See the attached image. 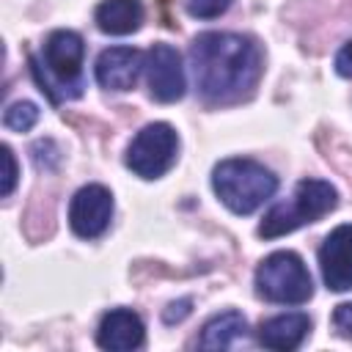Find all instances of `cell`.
I'll return each instance as SVG.
<instances>
[{"instance_id":"cell-1","label":"cell","mask_w":352,"mask_h":352,"mask_svg":"<svg viewBox=\"0 0 352 352\" xmlns=\"http://www.w3.org/2000/svg\"><path fill=\"white\" fill-rule=\"evenodd\" d=\"M190 69L206 104H236L253 96L264 72V52L245 33L204 30L190 41Z\"/></svg>"},{"instance_id":"cell-2","label":"cell","mask_w":352,"mask_h":352,"mask_svg":"<svg viewBox=\"0 0 352 352\" xmlns=\"http://www.w3.org/2000/svg\"><path fill=\"white\" fill-rule=\"evenodd\" d=\"M212 190L234 214H253L278 192V176L258 160L228 157L212 168Z\"/></svg>"},{"instance_id":"cell-3","label":"cell","mask_w":352,"mask_h":352,"mask_svg":"<svg viewBox=\"0 0 352 352\" xmlns=\"http://www.w3.org/2000/svg\"><path fill=\"white\" fill-rule=\"evenodd\" d=\"M338 206V190L324 179H302L286 201H278L267 209L258 223L261 239H278L302 226H311L330 214Z\"/></svg>"},{"instance_id":"cell-4","label":"cell","mask_w":352,"mask_h":352,"mask_svg":"<svg viewBox=\"0 0 352 352\" xmlns=\"http://www.w3.org/2000/svg\"><path fill=\"white\" fill-rule=\"evenodd\" d=\"M256 294L275 305H302L314 297L308 267L294 250H275L264 256L253 275Z\"/></svg>"},{"instance_id":"cell-5","label":"cell","mask_w":352,"mask_h":352,"mask_svg":"<svg viewBox=\"0 0 352 352\" xmlns=\"http://www.w3.org/2000/svg\"><path fill=\"white\" fill-rule=\"evenodd\" d=\"M82 60H85V41L77 30H52L41 44V63L47 80H38L41 91L52 99H77L82 94Z\"/></svg>"},{"instance_id":"cell-6","label":"cell","mask_w":352,"mask_h":352,"mask_svg":"<svg viewBox=\"0 0 352 352\" xmlns=\"http://www.w3.org/2000/svg\"><path fill=\"white\" fill-rule=\"evenodd\" d=\"M179 160V132L168 121L146 124L126 146V168L140 179L165 176Z\"/></svg>"},{"instance_id":"cell-7","label":"cell","mask_w":352,"mask_h":352,"mask_svg":"<svg viewBox=\"0 0 352 352\" xmlns=\"http://www.w3.org/2000/svg\"><path fill=\"white\" fill-rule=\"evenodd\" d=\"M146 82L154 102H162V104L179 102L187 91L182 52L165 41L151 44V50L146 52Z\"/></svg>"},{"instance_id":"cell-8","label":"cell","mask_w":352,"mask_h":352,"mask_svg":"<svg viewBox=\"0 0 352 352\" xmlns=\"http://www.w3.org/2000/svg\"><path fill=\"white\" fill-rule=\"evenodd\" d=\"M113 192L104 184H82L69 204V226L80 239H99L113 220Z\"/></svg>"},{"instance_id":"cell-9","label":"cell","mask_w":352,"mask_h":352,"mask_svg":"<svg viewBox=\"0 0 352 352\" xmlns=\"http://www.w3.org/2000/svg\"><path fill=\"white\" fill-rule=\"evenodd\" d=\"M143 72H146V52H140L138 47H129V44L102 50L94 63L96 82L104 91H116V94L132 91Z\"/></svg>"},{"instance_id":"cell-10","label":"cell","mask_w":352,"mask_h":352,"mask_svg":"<svg viewBox=\"0 0 352 352\" xmlns=\"http://www.w3.org/2000/svg\"><path fill=\"white\" fill-rule=\"evenodd\" d=\"M316 258L330 292H352V223L336 226L319 245Z\"/></svg>"},{"instance_id":"cell-11","label":"cell","mask_w":352,"mask_h":352,"mask_svg":"<svg viewBox=\"0 0 352 352\" xmlns=\"http://www.w3.org/2000/svg\"><path fill=\"white\" fill-rule=\"evenodd\" d=\"M146 341V324L132 308H113L96 327V344L110 352H132Z\"/></svg>"},{"instance_id":"cell-12","label":"cell","mask_w":352,"mask_h":352,"mask_svg":"<svg viewBox=\"0 0 352 352\" xmlns=\"http://www.w3.org/2000/svg\"><path fill=\"white\" fill-rule=\"evenodd\" d=\"M311 333V319L302 311H289V314H278L270 316L258 324L256 330V341L267 349H278V352H292L297 349Z\"/></svg>"},{"instance_id":"cell-13","label":"cell","mask_w":352,"mask_h":352,"mask_svg":"<svg viewBox=\"0 0 352 352\" xmlns=\"http://www.w3.org/2000/svg\"><path fill=\"white\" fill-rule=\"evenodd\" d=\"M146 8L140 0H102L94 8V22L107 36H129L140 30Z\"/></svg>"},{"instance_id":"cell-14","label":"cell","mask_w":352,"mask_h":352,"mask_svg":"<svg viewBox=\"0 0 352 352\" xmlns=\"http://www.w3.org/2000/svg\"><path fill=\"white\" fill-rule=\"evenodd\" d=\"M248 336V319L239 311H220L214 314L198 336V346L201 349H231L234 344L245 341Z\"/></svg>"},{"instance_id":"cell-15","label":"cell","mask_w":352,"mask_h":352,"mask_svg":"<svg viewBox=\"0 0 352 352\" xmlns=\"http://www.w3.org/2000/svg\"><path fill=\"white\" fill-rule=\"evenodd\" d=\"M38 116H41L38 104L22 99V102H14V104L6 107V113H3V126L11 129V132H28V129H33V126L38 124Z\"/></svg>"},{"instance_id":"cell-16","label":"cell","mask_w":352,"mask_h":352,"mask_svg":"<svg viewBox=\"0 0 352 352\" xmlns=\"http://www.w3.org/2000/svg\"><path fill=\"white\" fill-rule=\"evenodd\" d=\"M184 3V11L195 19H217L223 16L234 0H182Z\"/></svg>"},{"instance_id":"cell-17","label":"cell","mask_w":352,"mask_h":352,"mask_svg":"<svg viewBox=\"0 0 352 352\" xmlns=\"http://www.w3.org/2000/svg\"><path fill=\"white\" fill-rule=\"evenodd\" d=\"M3 162H6V173H3V198H8L19 182V168H16V157L11 151V146H3Z\"/></svg>"},{"instance_id":"cell-18","label":"cell","mask_w":352,"mask_h":352,"mask_svg":"<svg viewBox=\"0 0 352 352\" xmlns=\"http://www.w3.org/2000/svg\"><path fill=\"white\" fill-rule=\"evenodd\" d=\"M333 327L338 336L352 338V302H341L333 311Z\"/></svg>"},{"instance_id":"cell-19","label":"cell","mask_w":352,"mask_h":352,"mask_svg":"<svg viewBox=\"0 0 352 352\" xmlns=\"http://www.w3.org/2000/svg\"><path fill=\"white\" fill-rule=\"evenodd\" d=\"M190 305H192V300H190V297H184V300H179V302H170V305L165 308V314H162V322H165V324L182 322V319L190 314Z\"/></svg>"},{"instance_id":"cell-20","label":"cell","mask_w":352,"mask_h":352,"mask_svg":"<svg viewBox=\"0 0 352 352\" xmlns=\"http://www.w3.org/2000/svg\"><path fill=\"white\" fill-rule=\"evenodd\" d=\"M336 72L341 77H352V38L336 52Z\"/></svg>"}]
</instances>
